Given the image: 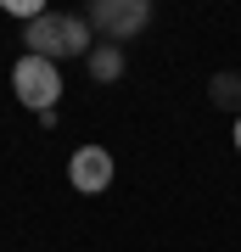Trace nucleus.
<instances>
[{
    "label": "nucleus",
    "instance_id": "1",
    "mask_svg": "<svg viewBox=\"0 0 241 252\" xmlns=\"http://www.w3.org/2000/svg\"><path fill=\"white\" fill-rule=\"evenodd\" d=\"M23 45L28 56H45V62H62V56H90V23L84 17H68V11H45L23 28Z\"/></svg>",
    "mask_w": 241,
    "mask_h": 252
},
{
    "label": "nucleus",
    "instance_id": "2",
    "mask_svg": "<svg viewBox=\"0 0 241 252\" xmlns=\"http://www.w3.org/2000/svg\"><path fill=\"white\" fill-rule=\"evenodd\" d=\"M11 90H17L23 107H34V112H56L62 73H56V62H45V56H17V67H11Z\"/></svg>",
    "mask_w": 241,
    "mask_h": 252
},
{
    "label": "nucleus",
    "instance_id": "3",
    "mask_svg": "<svg viewBox=\"0 0 241 252\" xmlns=\"http://www.w3.org/2000/svg\"><path fill=\"white\" fill-rule=\"evenodd\" d=\"M84 23L118 45V39H135L146 23H152V0H90V17Z\"/></svg>",
    "mask_w": 241,
    "mask_h": 252
},
{
    "label": "nucleus",
    "instance_id": "4",
    "mask_svg": "<svg viewBox=\"0 0 241 252\" xmlns=\"http://www.w3.org/2000/svg\"><path fill=\"white\" fill-rule=\"evenodd\" d=\"M68 180H73V190H84V196H101V190L112 185V152L107 146H79L73 162H68Z\"/></svg>",
    "mask_w": 241,
    "mask_h": 252
},
{
    "label": "nucleus",
    "instance_id": "5",
    "mask_svg": "<svg viewBox=\"0 0 241 252\" xmlns=\"http://www.w3.org/2000/svg\"><path fill=\"white\" fill-rule=\"evenodd\" d=\"M90 79H96V84L124 79V45H96V51H90Z\"/></svg>",
    "mask_w": 241,
    "mask_h": 252
},
{
    "label": "nucleus",
    "instance_id": "6",
    "mask_svg": "<svg viewBox=\"0 0 241 252\" xmlns=\"http://www.w3.org/2000/svg\"><path fill=\"white\" fill-rule=\"evenodd\" d=\"M207 101L219 112H241V73H213L207 79Z\"/></svg>",
    "mask_w": 241,
    "mask_h": 252
},
{
    "label": "nucleus",
    "instance_id": "7",
    "mask_svg": "<svg viewBox=\"0 0 241 252\" xmlns=\"http://www.w3.org/2000/svg\"><path fill=\"white\" fill-rule=\"evenodd\" d=\"M6 11H17L23 23H34V17H45V6H39V0H6Z\"/></svg>",
    "mask_w": 241,
    "mask_h": 252
},
{
    "label": "nucleus",
    "instance_id": "8",
    "mask_svg": "<svg viewBox=\"0 0 241 252\" xmlns=\"http://www.w3.org/2000/svg\"><path fill=\"white\" fill-rule=\"evenodd\" d=\"M236 152H241V118H236Z\"/></svg>",
    "mask_w": 241,
    "mask_h": 252
}]
</instances>
